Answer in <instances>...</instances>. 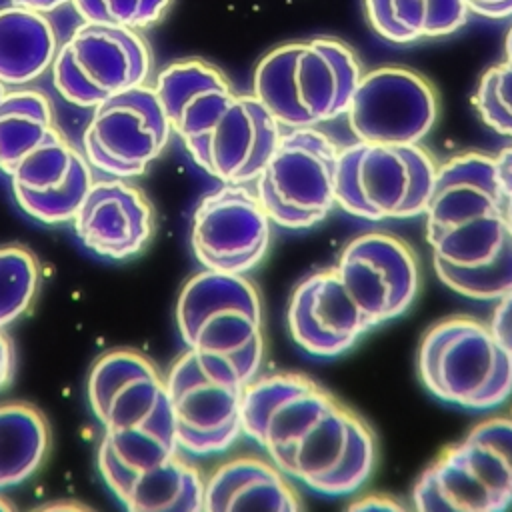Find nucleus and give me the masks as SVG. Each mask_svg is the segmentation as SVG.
<instances>
[{
	"label": "nucleus",
	"instance_id": "1",
	"mask_svg": "<svg viewBox=\"0 0 512 512\" xmlns=\"http://www.w3.org/2000/svg\"><path fill=\"white\" fill-rule=\"evenodd\" d=\"M242 434L292 480L326 496H350L372 474L370 426L306 374L254 378L244 390Z\"/></svg>",
	"mask_w": 512,
	"mask_h": 512
},
{
	"label": "nucleus",
	"instance_id": "2",
	"mask_svg": "<svg viewBox=\"0 0 512 512\" xmlns=\"http://www.w3.org/2000/svg\"><path fill=\"white\" fill-rule=\"evenodd\" d=\"M424 216L434 272L446 288L484 302L512 288V234L494 156L466 152L440 164Z\"/></svg>",
	"mask_w": 512,
	"mask_h": 512
},
{
	"label": "nucleus",
	"instance_id": "3",
	"mask_svg": "<svg viewBox=\"0 0 512 512\" xmlns=\"http://www.w3.org/2000/svg\"><path fill=\"white\" fill-rule=\"evenodd\" d=\"M360 76L350 46L318 36L270 50L254 70L252 94L282 128L320 126L346 112Z\"/></svg>",
	"mask_w": 512,
	"mask_h": 512
},
{
	"label": "nucleus",
	"instance_id": "4",
	"mask_svg": "<svg viewBox=\"0 0 512 512\" xmlns=\"http://www.w3.org/2000/svg\"><path fill=\"white\" fill-rule=\"evenodd\" d=\"M416 368L434 398L466 410H490L512 396V354L488 324L470 316L432 324L420 340Z\"/></svg>",
	"mask_w": 512,
	"mask_h": 512
},
{
	"label": "nucleus",
	"instance_id": "5",
	"mask_svg": "<svg viewBox=\"0 0 512 512\" xmlns=\"http://www.w3.org/2000/svg\"><path fill=\"white\" fill-rule=\"evenodd\" d=\"M176 328L186 348L226 360L250 384L264 358L262 304L244 274L206 270L188 278L176 300Z\"/></svg>",
	"mask_w": 512,
	"mask_h": 512
},
{
	"label": "nucleus",
	"instance_id": "6",
	"mask_svg": "<svg viewBox=\"0 0 512 512\" xmlns=\"http://www.w3.org/2000/svg\"><path fill=\"white\" fill-rule=\"evenodd\" d=\"M412 504L422 512H498L512 506V416L476 424L418 476Z\"/></svg>",
	"mask_w": 512,
	"mask_h": 512
},
{
	"label": "nucleus",
	"instance_id": "7",
	"mask_svg": "<svg viewBox=\"0 0 512 512\" xmlns=\"http://www.w3.org/2000/svg\"><path fill=\"white\" fill-rule=\"evenodd\" d=\"M420 144H348L338 154L336 206L370 222L424 214L436 176Z\"/></svg>",
	"mask_w": 512,
	"mask_h": 512
},
{
	"label": "nucleus",
	"instance_id": "8",
	"mask_svg": "<svg viewBox=\"0 0 512 512\" xmlns=\"http://www.w3.org/2000/svg\"><path fill=\"white\" fill-rule=\"evenodd\" d=\"M88 402L108 442L120 448L180 450L166 380L144 354L118 348L102 354L88 376Z\"/></svg>",
	"mask_w": 512,
	"mask_h": 512
},
{
	"label": "nucleus",
	"instance_id": "9",
	"mask_svg": "<svg viewBox=\"0 0 512 512\" xmlns=\"http://www.w3.org/2000/svg\"><path fill=\"white\" fill-rule=\"evenodd\" d=\"M340 148L318 126L286 128L258 174L256 194L272 224L302 230L336 208Z\"/></svg>",
	"mask_w": 512,
	"mask_h": 512
},
{
	"label": "nucleus",
	"instance_id": "10",
	"mask_svg": "<svg viewBox=\"0 0 512 512\" xmlns=\"http://www.w3.org/2000/svg\"><path fill=\"white\" fill-rule=\"evenodd\" d=\"M164 380L180 450L206 456L238 440L248 382L232 364L186 348Z\"/></svg>",
	"mask_w": 512,
	"mask_h": 512
},
{
	"label": "nucleus",
	"instance_id": "11",
	"mask_svg": "<svg viewBox=\"0 0 512 512\" xmlns=\"http://www.w3.org/2000/svg\"><path fill=\"white\" fill-rule=\"evenodd\" d=\"M150 50L126 26L84 22L58 46L50 66L56 92L70 104L94 108L100 102L146 84Z\"/></svg>",
	"mask_w": 512,
	"mask_h": 512
},
{
	"label": "nucleus",
	"instance_id": "12",
	"mask_svg": "<svg viewBox=\"0 0 512 512\" xmlns=\"http://www.w3.org/2000/svg\"><path fill=\"white\" fill-rule=\"evenodd\" d=\"M170 136L154 88L142 84L94 106L82 134V154L102 174L134 178L158 160Z\"/></svg>",
	"mask_w": 512,
	"mask_h": 512
},
{
	"label": "nucleus",
	"instance_id": "13",
	"mask_svg": "<svg viewBox=\"0 0 512 512\" xmlns=\"http://www.w3.org/2000/svg\"><path fill=\"white\" fill-rule=\"evenodd\" d=\"M98 472L132 512H198L202 510L204 478L180 456V450L160 446L120 448L100 440Z\"/></svg>",
	"mask_w": 512,
	"mask_h": 512
},
{
	"label": "nucleus",
	"instance_id": "14",
	"mask_svg": "<svg viewBox=\"0 0 512 512\" xmlns=\"http://www.w3.org/2000/svg\"><path fill=\"white\" fill-rule=\"evenodd\" d=\"M344 116L360 142L420 144L434 128L438 100L418 72L380 66L360 76Z\"/></svg>",
	"mask_w": 512,
	"mask_h": 512
},
{
	"label": "nucleus",
	"instance_id": "15",
	"mask_svg": "<svg viewBox=\"0 0 512 512\" xmlns=\"http://www.w3.org/2000/svg\"><path fill=\"white\" fill-rule=\"evenodd\" d=\"M270 238L272 220L246 184H224L194 208L190 246L206 270L246 274L264 260Z\"/></svg>",
	"mask_w": 512,
	"mask_h": 512
},
{
	"label": "nucleus",
	"instance_id": "16",
	"mask_svg": "<svg viewBox=\"0 0 512 512\" xmlns=\"http://www.w3.org/2000/svg\"><path fill=\"white\" fill-rule=\"evenodd\" d=\"M334 270L372 328L400 318L418 294L416 254L392 234L366 232L352 238Z\"/></svg>",
	"mask_w": 512,
	"mask_h": 512
},
{
	"label": "nucleus",
	"instance_id": "17",
	"mask_svg": "<svg viewBox=\"0 0 512 512\" xmlns=\"http://www.w3.org/2000/svg\"><path fill=\"white\" fill-rule=\"evenodd\" d=\"M280 134L282 126L254 94H236L216 122L184 148L222 184H248L262 172Z\"/></svg>",
	"mask_w": 512,
	"mask_h": 512
},
{
	"label": "nucleus",
	"instance_id": "18",
	"mask_svg": "<svg viewBox=\"0 0 512 512\" xmlns=\"http://www.w3.org/2000/svg\"><path fill=\"white\" fill-rule=\"evenodd\" d=\"M16 204L42 224L72 222L94 182L92 166L56 128L6 172Z\"/></svg>",
	"mask_w": 512,
	"mask_h": 512
},
{
	"label": "nucleus",
	"instance_id": "19",
	"mask_svg": "<svg viewBox=\"0 0 512 512\" xmlns=\"http://www.w3.org/2000/svg\"><path fill=\"white\" fill-rule=\"evenodd\" d=\"M286 322L292 340L318 358L340 356L374 330L334 266L316 270L296 284L288 300Z\"/></svg>",
	"mask_w": 512,
	"mask_h": 512
},
{
	"label": "nucleus",
	"instance_id": "20",
	"mask_svg": "<svg viewBox=\"0 0 512 512\" xmlns=\"http://www.w3.org/2000/svg\"><path fill=\"white\" fill-rule=\"evenodd\" d=\"M72 226L90 252L110 260H126L150 242L154 208L146 194L124 178L94 180L72 218Z\"/></svg>",
	"mask_w": 512,
	"mask_h": 512
},
{
	"label": "nucleus",
	"instance_id": "21",
	"mask_svg": "<svg viewBox=\"0 0 512 512\" xmlns=\"http://www.w3.org/2000/svg\"><path fill=\"white\" fill-rule=\"evenodd\" d=\"M152 88L182 144L208 130L236 96L226 76L198 58L170 62Z\"/></svg>",
	"mask_w": 512,
	"mask_h": 512
},
{
	"label": "nucleus",
	"instance_id": "22",
	"mask_svg": "<svg viewBox=\"0 0 512 512\" xmlns=\"http://www.w3.org/2000/svg\"><path fill=\"white\" fill-rule=\"evenodd\" d=\"M202 510L298 512L302 502L288 476L272 460L238 456L220 464L204 478Z\"/></svg>",
	"mask_w": 512,
	"mask_h": 512
},
{
	"label": "nucleus",
	"instance_id": "23",
	"mask_svg": "<svg viewBox=\"0 0 512 512\" xmlns=\"http://www.w3.org/2000/svg\"><path fill=\"white\" fill-rule=\"evenodd\" d=\"M58 38L44 12L10 4L0 8V82L24 86L54 62Z\"/></svg>",
	"mask_w": 512,
	"mask_h": 512
},
{
	"label": "nucleus",
	"instance_id": "24",
	"mask_svg": "<svg viewBox=\"0 0 512 512\" xmlns=\"http://www.w3.org/2000/svg\"><path fill=\"white\" fill-rule=\"evenodd\" d=\"M364 6L374 32L394 44L448 36L468 14L464 0H364Z\"/></svg>",
	"mask_w": 512,
	"mask_h": 512
},
{
	"label": "nucleus",
	"instance_id": "25",
	"mask_svg": "<svg viewBox=\"0 0 512 512\" xmlns=\"http://www.w3.org/2000/svg\"><path fill=\"white\" fill-rule=\"evenodd\" d=\"M50 432L38 408L26 402L0 404V490L26 482L48 454Z\"/></svg>",
	"mask_w": 512,
	"mask_h": 512
},
{
	"label": "nucleus",
	"instance_id": "26",
	"mask_svg": "<svg viewBox=\"0 0 512 512\" xmlns=\"http://www.w3.org/2000/svg\"><path fill=\"white\" fill-rule=\"evenodd\" d=\"M56 128L52 102L44 92L6 90L0 98V172L6 174Z\"/></svg>",
	"mask_w": 512,
	"mask_h": 512
},
{
	"label": "nucleus",
	"instance_id": "27",
	"mask_svg": "<svg viewBox=\"0 0 512 512\" xmlns=\"http://www.w3.org/2000/svg\"><path fill=\"white\" fill-rule=\"evenodd\" d=\"M40 282L36 256L18 244L0 246V328L18 320L32 304Z\"/></svg>",
	"mask_w": 512,
	"mask_h": 512
},
{
	"label": "nucleus",
	"instance_id": "28",
	"mask_svg": "<svg viewBox=\"0 0 512 512\" xmlns=\"http://www.w3.org/2000/svg\"><path fill=\"white\" fill-rule=\"evenodd\" d=\"M474 104L488 128L512 138V52H504V60L482 74Z\"/></svg>",
	"mask_w": 512,
	"mask_h": 512
},
{
	"label": "nucleus",
	"instance_id": "29",
	"mask_svg": "<svg viewBox=\"0 0 512 512\" xmlns=\"http://www.w3.org/2000/svg\"><path fill=\"white\" fill-rule=\"evenodd\" d=\"M172 0H72L84 22L116 24L132 30L156 24Z\"/></svg>",
	"mask_w": 512,
	"mask_h": 512
},
{
	"label": "nucleus",
	"instance_id": "30",
	"mask_svg": "<svg viewBox=\"0 0 512 512\" xmlns=\"http://www.w3.org/2000/svg\"><path fill=\"white\" fill-rule=\"evenodd\" d=\"M488 326L496 340L512 354V288L496 300Z\"/></svg>",
	"mask_w": 512,
	"mask_h": 512
},
{
	"label": "nucleus",
	"instance_id": "31",
	"mask_svg": "<svg viewBox=\"0 0 512 512\" xmlns=\"http://www.w3.org/2000/svg\"><path fill=\"white\" fill-rule=\"evenodd\" d=\"M496 158V172H498V184L502 194V210L506 226L512 234V144L502 148Z\"/></svg>",
	"mask_w": 512,
	"mask_h": 512
},
{
	"label": "nucleus",
	"instance_id": "32",
	"mask_svg": "<svg viewBox=\"0 0 512 512\" xmlns=\"http://www.w3.org/2000/svg\"><path fill=\"white\" fill-rule=\"evenodd\" d=\"M14 370H16L14 344L10 336L4 332V328H0V390L12 382Z\"/></svg>",
	"mask_w": 512,
	"mask_h": 512
},
{
	"label": "nucleus",
	"instance_id": "33",
	"mask_svg": "<svg viewBox=\"0 0 512 512\" xmlns=\"http://www.w3.org/2000/svg\"><path fill=\"white\" fill-rule=\"evenodd\" d=\"M468 10L488 18H504L512 14V0H464Z\"/></svg>",
	"mask_w": 512,
	"mask_h": 512
},
{
	"label": "nucleus",
	"instance_id": "34",
	"mask_svg": "<svg viewBox=\"0 0 512 512\" xmlns=\"http://www.w3.org/2000/svg\"><path fill=\"white\" fill-rule=\"evenodd\" d=\"M348 508L350 510H400L402 504L396 502L392 496L370 494V496H362L360 500L352 502Z\"/></svg>",
	"mask_w": 512,
	"mask_h": 512
},
{
	"label": "nucleus",
	"instance_id": "35",
	"mask_svg": "<svg viewBox=\"0 0 512 512\" xmlns=\"http://www.w3.org/2000/svg\"><path fill=\"white\" fill-rule=\"evenodd\" d=\"M10 2L18 4V6H26V8H32V10H38V12H50V10L60 8L68 0H10Z\"/></svg>",
	"mask_w": 512,
	"mask_h": 512
},
{
	"label": "nucleus",
	"instance_id": "36",
	"mask_svg": "<svg viewBox=\"0 0 512 512\" xmlns=\"http://www.w3.org/2000/svg\"><path fill=\"white\" fill-rule=\"evenodd\" d=\"M0 510H12V506L4 498H0Z\"/></svg>",
	"mask_w": 512,
	"mask_h": 512
},
{
	"label": "nucleus",
	"instance_id": "37",
	"mask_svg": "<svg viewBox=\"0 0 512 512\" xmlns=\"http://www.w3.org/2000/svg\"><path fill=\"white\" fill-rule=\"evenodd\" d=\"M4 94H6V86H4V84H2V82H0V98H2V96H4Z\"/></svg>",
	"mask_w": 512,
	"mask_h": 512
}]
</instances>
